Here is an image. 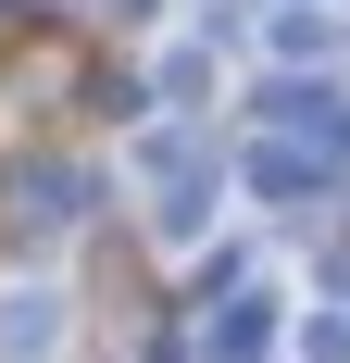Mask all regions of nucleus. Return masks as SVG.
I'll return each instance as SVG.
<instances>
[{
	"mask_svg": "<svg viewBox=\"0 0 350 363\" xmlns=\"http://www.w3.org/2000/svg\"><path fill=\"white\" fill-rule=\"evenodd\" d=\"M63 351V289H0V363H50Z\"/></svg>",
	"mask_w": 350,
	"mask_h": 363,
	"instance_id": "1",
	"label": "nucleus"
},
{
	"mask_svg": "<svg viewBox=\"0 0 350 363\" xmlns=\"http://www.w3.org/2000/svg\"><path fill=\"white\" fill-rule=\"evenodd\" d=\"M75 213H88V176H75V163H26V176H13V225H26V238H63Z\"/></svg>",
	"mask_w": 350,
	"mask_h": 363,
	"instance_id": "2",
	"label": "nucleus"
},
{
	"mask_svg": "<svg viewBox=\"0 0 350 363\" xmlns=\"http://www.w3.org/2000/svg\"><path fill=\"white\" fill-rule=\"evenodd\" d=\"M276 125H300V138H325V150L350 138V113H338V88H276Z\"/></svg>",
	"mask_w": 350,
	"mask_h": 363,
	"instance_id": "3",
	"label": "nucleus"
},
{
	"mask_svg": "<svg viewBox=\"0 0 350 363\" xmlns=\"http://www.w3.org/2000/svg\"><path fill=\"white\" fill-rule=\"evenodd\" d=\"M250 188H276V201H313V188H325V163H313V150H250Z\"/></svg>",
	"mask_w": 350,
	"mask_h": 363,
	"instance_id": "4",
	"label": "nucleus"
},
{
	"mask_svg": "<svg viewBox=\"0 0 350 363\" xmlns=\"http://www.w3.org/2000/svg\"><path fill=\"white\" fill-rule=\"evenodd\" d=\"M263 338H276V301H238V313L213 326V363H263Z\"/></svg>",
	"mask_w": 350,
	"mask_h": 363,
	"instance_id": "5",
	"label": "nucleus"
},
{
	"mask_svg": "<svg viewBox=\"0 0 350 363\" xmlns=\"http://www.w3.org/2000/svg\"><path fill=\"white\" fill-rule=\"evenodd\" d=\"M300 363H350V313H313L300 326Z\"/></svg>",
	"mask_w": 350,
	"mask_h": 363,
	"instance_id": "6",
	"label": "nucleus"
},
{
	"mask_svg": "<svg viewBox=\"0 0 350 363\" xmlns=\"http://www.w3.org/2000/svg\"><path fill=\"white\" fill-rule=\"evenodd\" d=\"M113 13H150V0H113Z\"/></svg>",
	"mask_w": 350,
	"mask_h": 363,
	"instance_id": "7",
	"label": "nucleus"
}]
</instances>
